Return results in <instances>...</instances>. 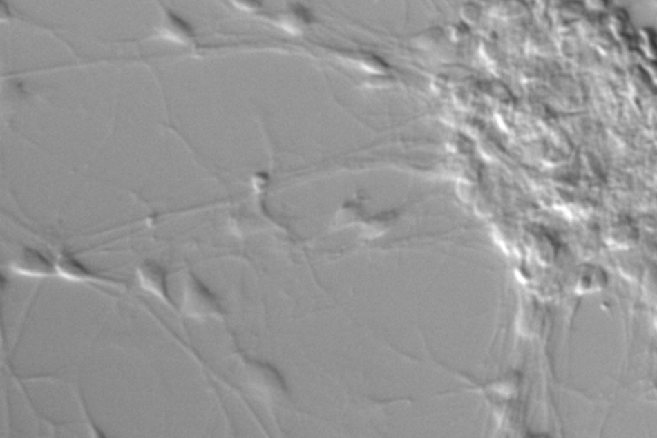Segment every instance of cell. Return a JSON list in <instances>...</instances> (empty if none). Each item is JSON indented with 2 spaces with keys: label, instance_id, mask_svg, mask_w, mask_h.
I'll return each mask as SVG.
<instances>
[{
  "label": "cell",
  "instance_id": "1",
  "mask_svg": "<svg viewBox=\"0 0 657 438\" xmlns=\"http://www.w3.org/2000/svg\"><path fill=\"white\" fill-rule=\"evenodd\" d=\"M184 311L196 319L220 318L225 314L216 296L193 274H190L184 292Z\"/></svg>",
  "mask_w": 657,
  "mask_h": 438
},
{
  "label": "cell",
  "instance_id": "2",
  "mask_svg": "<svg viewBox=\"0 0 657 438\" xmlns=\"http://www.w3.org/2000/svg\"><path fill=\"white\" fill-rule=\"evenodd\" d=\"M162 21L155 31V37L163 40L188 46L196 40V31L189 22L182 19L176 12L162 6Z\"/></svg>",
  "mask_w": 657,
  "mask_h": 438
},
{
  "label": "cell",
  "instance_id": "3",
  "mask_svg": "<svg viewBox=\"0 0 657 438\" xmlns=\"http://www.w3.org/2000/svg\"><path fill=\"white\" fill-rule=\"evenodd\" d=\"M137 275L145 291L153 293L167 305H172L169 289H167V274L162 266L148 260L139 266Z\"/></svg>",
  "mask_w": 657,
  "mask_h": 438
},
{
  "label": "cell",
  "instance_id": "4",
  "mask_svg": "<svg viewBox=\"0 0 657 438\" xmlns=\"http://www.w3.org/2000/svg\"><path fill=\"white\" fill-rule=\"evenodd\" d=\"M12 269L19 274L35 278L55 274L53 264L46 256L32 248H25L19 260L12 264Z\"/></svg>",
  "mask_w": 657,
  "mask_h": 438
},
{
  "label": "cell",
  "instance_id": "5",
  "mask_svg": "<svg viewBox=\"0 0 657 438\" xmlns=\"http://www.w3.org/2000/svg\"><path fill=\"white\" fill-rule=\"evenodd\" d=\"M57 272L59 275L73 282H104V283H116L115 280H111L106 276L100 275L89 270L86 266L82 265L79 260H76L73 255L68 252H64L58 263H57Z\"/></svg>",
  "mask_w": 657,
  "mask_h": 438
},
{
  "label": "cell",
  "instance_id": "6",
  "mask_svg": "<svg viewBox=\"0 0 657 438\" xmlns=\"http://www.w3.org/2000/svg\"><path fill=\"white\" fill-rule=\"evenodd\" d=\"M607 284V274L602 267L594 265L582 266L575 278V292L578 294H591L600 292Z\"/></svg>",
  "mask_w": 657,
  "mask_h": 438
},
{
  "label": "cell",
  "instance_id": "7",
  "mask_svg": "<svg viewBox=\"0 0 657 438\" xmlns=\"http://www.w3.org/2000/svg\"><path fill=\"white\" fill-rule=\"evenodd\" d=\"M637 240H638V230L628 220L616 221L612 227H610L606 236L607 245L611 246L612 248H619V249L630 248L637 243Z\"/></svg>",
  "mask_w": 657,
  "mask_h": 438
},
{
  "label": "cell",
  "instance_id": "8",
  "mask_svg": "<svg viewBox=\"0 0 657 438\" xmlns=\"http://www.w3.org/2000/svg\"><path fill=\"white\" fill-rule=\"evenodd\" d=\"M311 19L307 10L301 6H292L288 10L281 13L278 23L289 32H299L310 25Z\"/></svg>",
  "mask_w": 657,
  "mask_h": 438
},
{
  "label": "cell",
  "instance_id": "9",
  "mask_svg": "<svg viewBox=\"0 0 657 438\" xmlns=\"http://www.w3.org/2000/svg\"><path fill=\"white\" fill-rule=\"evenodd\" d=\"M645 291L651 300L657 303V272L651 270L645 279Z\"/></svg>",
  "mask_w": 657,
  "mask_h": 438
},
{
  "label": "cell",
  "instance_id": "10",
  "mask_svg": "<svg viewBox=\"0 0 657 438\" xmlns=\"http://www.w3.org/2000/svg\"><path fill=\"white\" fill-rule=\"evenodd\" d=\"M642 34H643L642 37H643V40L646 41V44L648 43V46L646 48V52H647L648 55H651L652 58H656L657 44H651L652 41H654V43H656V39H655V37H654V34H655V32H654V31H651V30H648L647 28V30H645Z\"/></svg>",
  "mask_w": 657,
  "mask_h": 438
},
{
  "label": "cell",
  "instance_id": "11",
  "mask_svg": "<svg viewBox=\"0 0 657 438\" xmlns=\"http://www.w3.org/2000/svg\"><path fill=\"white\" fill-rule=\"evenodd\" d=\"M655 327L657 329V303H656V311H655Z\"/></svg>",
  "mask_w": 657,
  "mask_h": 438
},
{
  "label": "cell",
  "instance_id": "12",
  "mask_svg": "<svg viewBox=\"0 0 657 438\" xmlns=\"http://www.w3.org/2000/svg\"><path fill=\"white\" fill-rule=\"evenodd\" d=\"M656 4H657V1H656Z\"/></svg>",
  "mask_w": 657,
  "mask_h": 438
}]
</instances>
